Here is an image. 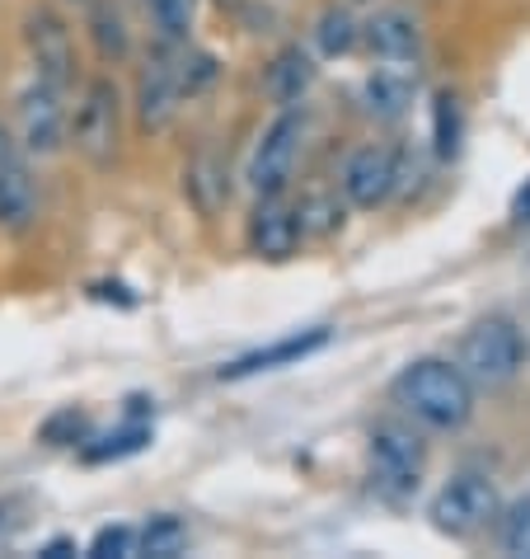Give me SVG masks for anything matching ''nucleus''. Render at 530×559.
<instances>
[{
    "label": "nucleus",
    "mask_w": 530,
    "mask_h": 559,
    "mask_svg": "<svg viewBox=\"0 0 530 559\" xmlns=\"http://www.w3.org/2000/svg\"><path fill=\"white\" fill-rule=\"evenodd\" d=\"M389 405L423 432H460L479 409V391L456 357H413L389 381Z\"/></svg>",
    "instance_id": "nucleus-1"
},
{
    "label": "nucleus",
    "mask_w": 530,
    "mask_h": 559,
    "mask_svg": "<svg viewBox=\"0 0 530 559\" xmlns=\"http://www.w3.org/2000/svg\"><path fill=\"white\" fill-rule=\"evenodd\" d=\"M456 362L474 391H507L530 362V338L511 316H483L460 334Z\"/></svg>",
    "instance_id": "nucleus-2"
},
{
    "label": "nucleus",
    "mask_w": 530,
    "mask_h": 559,
    "mask_svg": "<svg viewBox=\"0 0 530 559\" xmlns=\"http://www.w3.org/2000/svg\"><path fill=\"white\" fill-rule=\"evenodd\" d=\"M366 465H371V489L389 503L413 499L427 475V438L409 418H385L366 432Z\"/></svg>",
    "instance_id": "nucleus-3"
},
{
    "label": "nucleus",
    "mask_w": 530,
    "mask_h": 559,
    "mask_svg": "<svg viewBox=\"0 0 530 559\" xmlns=\"http://www.w3.org/2000/svg\"><path fill=\"white\" fill-rule=\"evenodd\" d=\"M67 136L95 169L118 165V155H122V95H118L113 75H89L81 85V99H75Z\"/></svg>",
    "instance_id": "nucleus-4"
},
{
    "label": "nucleus",
    "mask_w": 530,
    "mask_h": 559,
    "mask_svg": "<svg viewBox=\"0 0 530 559\" xmlns=\"http://www.w3.org/2000/svg\"><path fill=\"white\" fill-rule=\"evenodd\" d=\"M497 512H503V493H497L493 479L479 475V471L450 475L427 503L432 526L450 540H470L479 532H489V526L497 522Z\"/></svg>",
    "instance_id": "nucleus-5"
},
{
    "label": "nucleus",
    "mask_w": 530,
    "mask_h": 559,
    "mask_svg": "<svg viewBox=\"0 0 530 559\" xmlns=\"http://www.w3.org/2000/svg\"><path fill=\"white\" fill-rule=\"evenodd\" d=\"M301 136H305V114L301 104L282 108L268 128H263L254 155H249V189L254 198H277L291 189V175H296V155H301Z\"/></svg>",
    "instance_id": "nucleus-6"
},
{
    "label": "nucleus",
    "mask_w": 530,
    "mask_h": 559,
    "mask_svg": "<svg viewBox=\"0 0 530 559\" xmlns=\"http://www.w3.org/2000/svg\"><path fill=\"white\" fill-rule=\"evenodd\" d=\"M24 48L34 61V75H43L57 90H71L81 81V57H75V34L67 14L52 5H34L24 14Z\"/></svg>",
    "instance_id": "nucleus-7"
},
{
    "label": "nucleus",
    "mask_w": 530,
    "mask_h": 559,
    "mask_svg": "<svg viewBox=\"0 0 530 559\" xmlns=\"http://www.w3.org/2000/svg\"><path fill=\"white\" fill-rule=\"evenodd\" d=\"M183 108V85H179V43H160L146 67L136 71V128L142 132H165L174 114Z\"/></svg>",
    "instance_id": "nucleus-8"
},
{
    "label": "nucleus",
    "mask_w": 530,
    "mask_h": 559,
    "mask_svg": "<svg viewBox=\"0 0 530 559\" xmlns=\"http://www.w3.org/2000/svg\"><path fill=\"white\" fill-rule=\"evenodd\" d=\"M38 226V183L28 169V151L0 128V230L28 236Z\"/></svg>",
    "instance_id": "nucleus-9"
},
{
    "label": "nucleus",
    "mask_w": 530,
    "mask_h": 559,
    "mask_svg": "<svg viewBox=\"0 0 530 559\" xmlns=\"http://www.w3.org/2000/svg\"><path fill=\"white\" fill-rule=\"evenodd\" d=\"M61 99H67V90L48 85L43 75H34V85L20 90V146L28 155H57L67 142L71 118Z\"/></svg>",
    "instance_id": "nucleus-10"
},
{
    "label": "nucleus",
    "mask_w": 530,
    "mask_h": 559,
    "mask_svg": "<svg viewBox=\"0 0 530 559\" xmlns=\"http://www.w3.org/2000/svg\"><path fill=\"white\" fill-rule=\"evenodd\" d=\"M342 198L357 207V212H376L385 207L389 198L399 189V155L389 146H357L348 155V165H342V179H338Z\"/></svg>",
    "instance_id": "nucleus-11"
},
{
    "label": "nucleus",
    "mask_w": 530,
    "mask_h": 559,
    "mask_svg": "<svg viewBox=\"0 0 530 559\" xmlns=\"http://www.w3.org/2000/svg\"><path fill=\"white\" fill-rule=\"evenodd\" d=\"M244 240L263 263H287L296 259L305 240V222H301V207L287 203V193L277 198H258L254 212H249V226H244Z\"/></svg>",
    "instance_id": "nucleus-12"
},
{
    "label": "nucleus",
    "mask_w": 530,
    "mask_h": 559,
    "mask_svg": "<svg viewBox=\"0 0 530 559\" xmlns=\"http://www.w3.org/2000/svg\"><path fill=\"white\" fill-rule=\"evenodd\" d=\"M334 344V324H310V330H291L273 344H263L254 353H240L236 362H226L216 377L221 381H249V377H263V371H282V367H301L305 357H315Z\"/></svg>",
    "instance_id": "nucleus-13"
},
{
    "label": "nucleus",
    "mask_w": 530,
    "mask_h": 559,
    "mask_svg": "<svg viewBox=\"0 0 530 559\" xmlns=\"http://www.w3.org/2000/svg\"><path fill=\"white\" fill-rule=\"evenodd\" d=\"M362 43L371 48V57L389 61V67H403V61H413L418 48H423V34H418V20L409 10H376L371 20L362 24Z\"/></svg>",
    "instance_id": "nucleus-14"
},
{
    "label": "nucleus",
    "mask_w": 530,
    "mask_h": 559,
    "mask_svg": "<svg viewBox=\"0 0 530 559\" xmlns=\"http://www.w3.org/2000/svg\"><path fill=\"white\" fill-rule=\"evenodd\" d=\"M315 57H310L301 43H287V48H277L273 61H268V71H263V85H268V99L277 108H296V104H305L310 95V85H315Z\"/></svg>",
    "instance_id": "nucleus-15"
},
{
    "label": "nucleus",
    "mask_w": 530,
    "mask_h": 559,
    "mask_svg": "<svg viewBox=\"0 0 530 559\" xmlns=\"http://www.w3.org/2000/svg\"><path fill=\"white\" fill-rule=\"evenodd\" d=\"M150 442H155L150 418L128 414L113 432H89V438L81 442V461L85 465H118V461H128V456H142Z\"/></svg>",
    "instance_id": "nucleus-16"
},
{
    "label": "nucleus",
    "mask_w": 530,
    "mask_h": 559,
    "mask_svg": "<svg viewBox=\"0 0 530 559\" xmlns=\"http://www.w3.org/2000/svg\"><path fill=\"white\" fill-rule=\"evenodd\" d=\"M85 34L104 67H122V61L132 57V28H128V14H122L118 0H89Z\"/></svg>",
    "instance_id": "nucleus-17"
},
{
    "label": "nucleus",
    "mask_w": 530,
    "mask_h": 559,
    "mask_svg": "<svg viewBox=\"0 0 530 559\" xmlns=\"http://www.w3.org/2000/svg\"><path fill=\"white\" fill-rule=\"evenodd\" d=\"M362 108L376 122H399L413 108V75H403L399 67H376L362 81Z\"/></svg>",
    "instance_id": "nucleus-18"
},
{
    "label": "nucleus",
    "mask_w": 530,
    "mask_h": 559,
    "mask_svg": "<svg viewBox=\"0 0 530 559\" xmlns=\"http://www.w3.org/2000/svg\"><path fill=\"white\" fill-rule=\"evenodd\" d=\"M465 142V104L456 90H436L432 95V155L436 160H456Z\"/></svg>",
    "instance_id": "nucleus-19"
},
{
    "label": "nucleus",
    "mask_w": 530,
    "mask_h": 559,
    "mask_svg": "<svg viewBox=\"0 0 530 559\" xmlns=\"http://www.w3.org/2000/svg\"><path fill=\"white\" fill-rule=\"evenodd\" d=\"M183 193H189V203L202 212V216H212L216 207L230 198V183H226V169L212 160V155H202V160H193L189 169H183Z\"/></svg>",
    "instance_id": "nucleus-20"
},
{
    "label": "nucleus",
    "mask_w": 530,
    "mask_h": 559,
    "mask_svg": "<svg viewBox=\"0 0 530 559\" xmlns=\"http://www.w3.org/2000/svg\"><path fill=\"white\" fill-rule=\"evenodd\" d=\"M357 43H362V24H357V14L348 5L320 10V20H315L320 57H348V52H357Z\"/></svg>",
    "instance_id": "nucleus-21"
},
{
    "label": "nucleus",
    "mask_w": 530,
    "mask_h": 559,
    "mask_svg": "<svg viewBox=\"0 0 530 559\" xmlns=\"http://www.w3.org/2000/svg\"><path fill=\"white\" fill-rule=\"evenodd\" d=\"M189 550V522L174 518V512H155V518L136 532V555L150 559H174Z\"/></svg>",
    "instance_id": "nucleus-22"
},
{
    "label": "nucleus",
    "mask_w": 530,
    "mask_h": 559,
    "mask_svg": "<svg viewBox=\"0 0 530 559\" xmlns=\"http://www.w3.org/2000/svg\"><path fill=\"white\" fill-rule=\"evenodd\" d=\"M95 432V424H89V414L85 409H75V405H67V409H57V414H48L38 424V442L43 447H75L81 452V442Z\"/></svg>",
    "instance_id": "nucleus-23"
},
{
    "label": "nucleus",
    "mask_w": 530,
    "mask_h": 559,
    "mask_svg": "<svg viewBox=\"0 0 530 559\" xmlns=\"http://www.w3.org/2000/svg\"><path fill=\"white\" fill-rule=\"evenodd\" d=\"M216 75H221V61L212 52H197L189 43H179V85H183V99H197L207 95L216 85Z\"/></svg>",
    "instance_id": "nucleus-24"
},
{
    "label": "nucleus",
    "mask_w": 530,
    "mask_h": 559,
    "mask_svg": "<svg viewBox=\"0 0 530 559\" xmlns=\"http://www.w3.org/2000/svg\"><path fill=\"white\" fill-rule=\"evenodd\" d=\"M150 24L160 43H189L193 38V0H146Z\"/></svg>",
    "instance_id": "nucleus-25"
},
{
    "label": "nucleus",
    "mask_w": 530,
    "mask_h": 559,
    "mask_svg": "<svg viewBox=\"0 0 530 559\" xmlns=\"http://www.w3.org/2000/svg\"><path fill=\"white\" fill-rule=\"evenodd\" d=\"M497 546L507 555H530V493L497 512Z\"/></svg>",
    "instance_id": "nucleus-26"
},
{
    "label": "nucleus",
    "mask_w": 530,
    "mask_h": 559,
    "mask_svg": "<svg viewBox=\"0 0 530 559\" xmlns=\"http://www.w3.org/2000/svg\"><path fill=\"white\" fill-rule=\"evenodd\" d=\"M89 555L95 559H128V555H136V526H128V522L99 526L95 540H89Z\"/></svg>",
    "instance_id": "nucleus-27"
},
{
    "label": "nucleus",
    "mask_w": 530,
    "mask_h": 559,
    "mask_svg": "<svg viewBox=\"0 0 530 559\" xmlns=\"http://www.w3.org/2000/svg\"><path fill=\"white\" fill-rule=\"evenodd\" d=\"M511 216H517L521 226H530V179L517 189V198H511Z\"/></svg>",
    "instance_id": "nucleus-28"
},
{
    "label": "nucleus",
    "mask_w": 530,
    "mask_h": 559,
    "mask_svg": "<svg viewBox=\"0 0 530 559\" xmlns=\"http://www.w3.org/2000/svg\"><path fill=\"white\" fill-rule=\"evenodd\" d=\"M43 555H48V559H67V555H81V546H75L71 536H57V540H48V546H43Z\"/></svg>",
    "instance_id": "nucleus-29"
},
{
    "label": "nucleus",
    "mask_w": 530,
    "mask_h": 559,
    "mask_svg": "<svg viewBox=\"0 0 530 559\" xmlns=\"http://www.w3.org/2000/svg\"><path fill=\"white\" fill-rule=\"evenodd\" d=\"M216 5H221V10H226V14H240V10H244V5H249V0H216Z\"/></svg>",
    "instance_id": "nucleus-30"
},
{
    "label": "nucleus",
    "mask_w": 530,
    "mask_h": 559,
    "mask_svg": "<svg viewBox=\"0 0 530 559\" xmlns=\"http://www.w3.org/2000/svg\"><path fill=\"white\" fill-rule=\"evenodd\" d=\"M10 522H14V518H10V503H0V532H5Z\"/></svg>",
    "instance_id": "nucleus-31"
}]
</instances>
